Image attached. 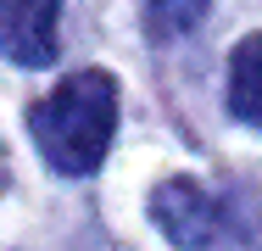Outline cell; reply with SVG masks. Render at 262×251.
Instances as JSON below:
<instances>
[{"label": "cell", "mask_w": 262, "mask_h": 251, "mask_svg": "<svg viewBox=\"0 0 262 251\" xmlns=\"http://www.w3.org/2000/svg\"><path fill=\"white\" fill-rule=\"evenodd\" d=\"M34 123V145L56 173L84 179L95 173L112 151V129H117V78L101 67L67 73L51 95L28 112Z\"/></svg>", "instance_id": "obj_1"}, {"label": "cell", "mask_w": 262, "mask_h": 251, "mask_svg": "<svg viewBox=\"0 0 262 251\" xmlns=\"http://www.w3.org/2000/svg\"><path fill=\"white\" fill-rule=\"evenodd\" d=\"M151 218L179 251H234L229 206L212 201L195 179H162L151 190Z\"/></svg>", "instance_id": "obj_2"}, {"label": "cell", "mask_w": 262, "mask_h": 251, "mask_svg": "<svg viewBox=\"0 0 262 251\" xmlns=\"http://www.w3.org/2000/svg\"><path fill=\"white\" fill-rule=\"evenodd\" d=\"M56 23L61 0H0V56H11L17 67L56 61Z\"/></svg>", "instance_id": "obj_3"}, {"label": "cell", "mask_w": 262, "mask_h": 251, "mask_svg": "<svg viewBox=\"0 0 262 251\" xmlns=\"http://www.w3.org/2000/svg\"><path fill=\"white\" fill-rule=\"evenodd\" d=\"M229 112L262 129V34H246L229 56Z\"/></svg>", "instance_id": "obj_4"}, {"label": "cell", "mask_w": 262, "mask_h": 251, "mask_svg": "<svg viewBox=\"0 0 262 251\" xmlns=\"http://www.w3.org/2000/svg\"><path fill=\"white\" fill-rule=\"evenodd\" d=\"M207 6L212 0H145V28L151 39H179L207 17Z\"/></svg>", "instance_id": "obj_5"}]
</instances>
